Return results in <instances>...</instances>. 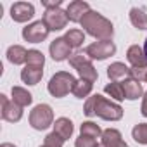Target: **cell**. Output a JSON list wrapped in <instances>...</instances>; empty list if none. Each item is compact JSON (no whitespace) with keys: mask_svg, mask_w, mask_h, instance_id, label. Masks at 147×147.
Masks as SVG:
<instances>
[{"mask_svg":"<svg viewBox=\"0 0 147 147\" xmlns=\"http://www.w3.org/2000/svg\"><path fill=\"white\" fill-rule=\"evenodd\" d=\"M85 114L90 116H99L102 119H109V121H118L123 116V109L121 106L107 100L106 97L95 94L92 97H88V100L85 102Z\"/></svg>","mask_w":147,"mask_h":147,"instance_id":"6da1fadb","label":"cell"},{"mask_svg":"<svg viewBox=\"0 0 147 147\" xmlns=\"http://www.w3.org/2000/svg\"><path fill=\"white\" fill-rule=\"evenodd\" d=\"M82 28L94 38H99L100 42L104 40H111L113 35H114V28H113V23L104 18L102 14L95 12V11H88L83 19L80 21Z\"/></svg>","mask_w":147,"mask_h":147,"instance_id":"7a4b0ae2","label":"cell"},{"mask_svg":"<svg viewBox=\"0 0 147 147\" xmlns=\"http://www.w3.org/2000/svg\"><path fill=\"white\" fill-rule=\"evenodd\" d=\"M75 83H76V80H75V76H73L71 73H67V71H59V73H55V75L50 78L47 88H49L50 95L61 99V97L67 95L69 92H73Z\"/></svg>","mask_w":147,"mask_h":147,"instance_id":"3957f363","label":"cell"},{"mask_svg":"<svg viewBox=\"0 0 147 147\" xmlns=\"http://www.w3.org/2000/svg\"><path fill=\"white\" fill-rule=\"evenodd\" d=\"M69 64L75 67L76 71H78V75L82 76V80H87V82H90V83H94L95 80H97V69L94 67V64H92V61L87 57V54H83V52H76V54H73L71 57H69Z\"/></svg>","mask_w":147,"mask_h":147,"instance_id":"277c9868","label":"cell"},{"mask_svg":"<svg viewBox=\"0 0 147 147\" xmlns=\"http://www.w3.org/2000/svg\"><path fill=\"white\" fill-rule=\"evenodd\" d=\"M54 123V113L49 104H38L30 113V125L35 130H45Z\"/></svg>","mask_w":147,"mask_h":147,"instance_id":"5b68a950","label":"cell"},{"mask_svg":"<svg viewBox=\"0 0 147 147\" xmlns=\"http://www.w3.org/2000/svg\"><path fill=\"white\" fill-rule=\"evenodd\" d=\"M116 52V45L111 40H104V42H94L85 49V54L88 59H97V61H104L109 55H114Z\"/></svg>","mask_w":147,"mask_h":147,"instance_id":"8992f818","label":"cell"},{"mask_svg":"<svg viewBox=\"0 0 147 147\" xmlns=\"http://www.w3.org/2000/svg\"><path fill=\"white\" fill-rule=\"evenodd\" d=\"M49 26L43 23V19H40L23 28V38L30 43H40L49 36Z\"/></svg>","mask_w":147,"mask_h":147,"instance_id":"52a82bcc","label":"cell"},{"mask_svg":"<svg viewBox=\"0 0 147 147\" xmlns=\"http://www.w3.org/2000/svg\"><path fill=\"white\" fill-rule=\"evenodd\" d=\"M67 16H66V11H62L61 7H54V9H45V14H43V23L49 26L50 31H59V30H64L66 24H67Z\"/></svg>","mask_w":147,"mask_h":147,"instance_id":"ba28073f","label":"cell"},{"mask_svg":"<svg viewBox=\"0 0 147 147\" xmlns=\"http://www.w3.org/2000/svg\"><path fill=\"white\" fill-rule=\"evenodd\" d=\"M35 16V5L30 2H16L11 7V18L16 23H26Z\"/></svg>","mask_w":147,"mask_h":147,"instance_id":"9c48e42d","label":"cell"},{"mask_svg":"<svg viewBox=\"0 0 147 147\" xmlns=\"http://www.w3.org/2000/svg\"><path fill=\"white\" fill-rule=\"evenodd\" d=\"M0 102H2V118L5 121H19L21 116H23V107H19L14 100H9L7 95H0Z\"/></svg>","mask_w":147,"mask_h":147,"instance_id":"30bf717a","label":"cell"},{"mask_svg":"<svg viewBox=\"0 0 147 147\" xmlns=\"http://www.w3.org/2000/svg\"><path fill=\"white\" fill-rule=\"evenodd\" d=\"M49 50H50V55H52L54 61H64V59H69L71 57V45L66 42L64 36L55 38L50 43Z\"/></svg>","mask_w":147,"mask_h":147,"instance_id":"8fae6325","label":"cell"},{"mask_svg":"<svg viewBox=\"0 0 147 147\" xmlns=\"http://www.w3.org/2000/svg\"><path fill=\"white\" fill-rule=\"evenodd\" d=\"M88 11H92V9H90V5L87 2H83V0H75V2H71L67 5L66 16H67V19L71 23H80Z\"/></svg>","mask_w":147,"mask_h":147,"instance_id":"7c38bea8","label":"cell"},{"mask_svg":"<svg viewBox=\"0 0 147 147\" xmlns=\"http://www.w3.org/2000/svg\"><path fill=\"white\" fill-rule=\"evenodd\" d=\"M102 142L97 147H128V144L123 140L121 133L114 128H107L102 131Z\"/></svg>","mask_w":147,"mask_h":147,"instance_id":"4fadbf2b","label":"cell"},{"mask_svg":"<svg viewBox=\"0 0 147 147\" xmlns=\"http://www.w3.org/2000/svg\"><path fill=\"white\" fill-rule=\"evenodd\" d=\"M43 76V67L42 66H33V64H26L24 69L21 71V80L26 85H36Z\"/></svg>","mask_w":147,"mask_h":147,"instance_id":"5bb4252c","label":"cell"},{"mask_svg":"<svg viewBox=\"0 0 147 147\" xmlns=\"http://www.w3.org/2000/svg\"><path fill=\"white\" fill-rule=\"evenodd\" d=\"M126 59L131 64V67H147V57L144 54V49L138 45H131L126 50Z\"/></svg>","mask_w":147,"mask_h":147,"instance_id":"9a60e30c","label":"cell"},{"mask_svg":"<svg viewBox=\"0 0 147 147\" xmlns=\"http://www.w3.org/2000/svg\"><path fill=\"white\" fill-rule=\"evenodd\" d=\"M131 69L128 66H125L123 62H113L107 67V76L111 78V82H119V80H126L130 78Z\"/></svg>","mask_w":147,"mask_h":147,"instance_id":"2e32d148","label":"cell"},{"mask_svg":"<svg viewBox=\"0 0 147 147\" xmlns=\"http://www.w3.org/2000/svg\"><path fill=\"white\" fill-rule=\"evenodd\" d=\"M123 90H125V99L128 100H135L142 95V85L138 82H135L133 78H126L123 80Z\"/></svg>","mask_w":147,"mask_h":147,"instance_id":"e0dca14e","label":"cell"},{"mask_svg":"<svg viewBox=\"0 0 147 147\" xmlns=\"http://www.w3.org/2000/svg\"><path fill=\"white\" fill-rule=\"evenodd\" d=\"M7 59L12 64H23L28 61V50L21 45H12L7 49Z\"/></svg>","mask_w":147,"mask_h":147,"instance_id":"ac0fdd59","label":"cell"},{"mask_svg":"<svg viewBox=\"0 0 147 147\" xmlns=\"http://www.w3.org/2000/svg\"><path fill=\"white\" fill-rule=\"evenodd\" d=\"M12 100L19 107H26L33 102V95L28 90H24L23 87H12Z\"/></svg>","mask_w":147,"mask_h":147,"instance_id":"d6986e66","label":"cell"},{"mask_svg":"<svg viewBox=\"0 0 147 147\" xmlns=\"http://www.w3.org/2000/svg\"><path fill=\"white\" fill-rule=\"evenodd\" d=\"M130 21L137 30H147V14L140 7H131L130 9Z\"/></svg>","mask_w":147,"mask_h":147,"instance_id":"ffe728a7","label":"cell"},{"mask_svg":"<svg viewBox=\"0 0 147 147\" xmlns=\"http://www.w3.org/2000/svg\"><path fill=\"white\" fill-rule=\"evenodd\" d=\"M54 131H55L57 135H61L64 140H67V138L73 135V123H71V119H67V118H59V119H55V123H54Z\"/></svg>","mask_w":147,"mask_h":147,"instance_id":"44dd1931","label":"cell"},{"mask_svg":"<svg viewBox=\"0 0 147 147\" xmlns=\"http://www.w3.org/2000/svg\"><path fill=\"white\" fill-rule=\"evenodd\" d=\"M64 38H66V42L71 45V49H78V47H82V43L85 42V33H83L82 30H78V28H73V30H69V31L64 35Z\"/></svg>","mask_w":147,"mask_h":147,"instance_id":"7402d4cb","label":"cell"},{"mask_svg":"<svg viewBox=\"0 0 147 147\" xmlns=\"http://www.w3.org/2000/svg\"><path fill=\"white\" fill-rule=\"evenodd\" d=\"M104 92L107 95H111V99H114V100H123L125 99V90H123V85L119 82H113V83L106 85Z\"/></svg>","mask_w":147,"mask_h":147,"instance_id":"603a6c76","label":"cell"},{"mask_svg":"<svg viewBox=\"0 0 147 147\" xmlns=\"http://www.w3.org/2000/svg\"><path fill=\"white\" fill-rule=\"evenodd\" d=\"M80 131H82V135L90 137V138H99V137H102V130L99 128V125H95V123H92V121H85V123L80 126Z\"/></svg>","mask_w":147,"mask_h":147,"instance_id":"cb8c5ba5","label":"cell"},{"mask_svg":"<svg viewBox=\"0 0 147 147\" xmlns=\"http://www.w3.org/2000/svg\"><path fill=\"white\" fill-rule=\"evenodd\" d=\"M90 92H92V83H90V82H87V80H82V78L75 83V87H73V94H75L78 99L87 97Z\"/></svg>","mask_w":147,"mask_h":147,"instance_id":"d4e9b609","label":"cell"},{"mask_svg":"<svg viewBox=\"0 0 147 147\" xmlns=\"http://www.w3.org/2000/svg\"><path fill=\"white\" fill-rule=\"evenodd\" d=\"M131 135L135 138V142L138 144H147V123H140L131 130Z\"/></svg>","mask_w":147,"mask_h":147,"instance_id":"484cf974","label":"cell"},{"mask_svg":"<svg viewBox=\"0 0 147 147\" xmlns=\"http://www.w3.org/2000/svg\"><path fill=\"white\" fill-rule=\"evenodd\" d=\"M26 64H33V66H42L43 67V64H45V57H43V54L40 52V50H28V61H26Z\"/></svg>","mask_w":147,"mask_h":147,"instance_id":"4316f807","label":"cell"},{"mask_svg":"<svg viewBox=\"0 0 147 147\" xmlns=\"http://www.w3.org/2000/svg\"><path fill=\"white\" fill-rule=\"evenodd\" d=\"M66 140L61 137V135H57L55 131H52V133H49L47 137H45V145H49V147H62V144H64Z\"/></svg>","mask_w":147,"mask_h":147,"instance_id":"83f0119b","label":"cell"},{"mask_svg":"<svg viewBox=\"0 0 147 147\" xmlns=\"http://www.w3.org/2000/svg\"><path fill=\"white\" fill-rule=\"evenodd\" d=\"M97 140L95 138H90V137H85V135H80L75 142V147H97Z\"/></svg>","mask_w":147,"mask_h":147,"instance_id":"f1b7e54d","label":"cell"},{"mask_svg":"<svg viewBox=\"0 0 147 147\" xmlns=\"http://www.w3.org/2000/svg\"><path fill=\"white\" fill-rule=\"evenodd\" d=\"M62 0H42V5L45 9H54V7H61Z\"/></svg>","mask_w":147,"mask_h":147,"instance_id":"f546056e","label":"cell"},{"mask_svg":"<svg viewBox=\"0 0 147 147\" xmlns=\"http://www.w3.org/2000/svg\"><path fill=\"white\" fill-rule=\"evenodd\" d=\"M142 114L147 118V92L144 94V100H142Z\"/></svg>","mask_w":147,"mask_h":147,"instance_id":"4dcf8cb0","label":"cell"},{"mask_svg":"<svg viewBox=\"0 0 147 147\" xmlns=\"http://www.w3.org/2000/svg\"><path fill=\"white\" fill-rule=\"evenodd\" d=\"M144 54H145V57H147V38H145V43H144Z\"/></svg>","mask_w":147,"mask_h":147,"instance_id":"1f68e13d","label":"cell"},{"mask_svg":"<svg viewBox=\"0 0 147 147\" xmlns=\"http://www.w3.org/2000/svg\"><path fill=\"white\" fill-rule=\"evenodd\" d=\"M0 147H16V145H12V144H7V142H5V144H2Z\"/></svg>","mask_w":147,"mask_h":147,"instance_id":"d6a6232c","label":"cell"},{"mask_svg":"<svg viewBox=\"0 0 147 147\" xmlns=\"http://www.w3.org/2000/svg\"><path fill=\"white\" fill-rule=\"evenodd\" d=\"M40 147H49V145H45V144H43V145H40Z\"/></svg>","mask_w":147,"mask_h":147,"instance_id":"836d02e7","label":"cell"},{"mask_svg":"<svg viewBox=\"0 0 147 147\" xmlns=\"http://www.w3.org/2000/svg\"><path fill=\"white\" fill-rule=\"evenodd\" d=\"M145 82H147V75H145Z\"/></svg>","mask_w":147,"mask_h":147,"instance_id":"e575fe53","label":"cell"}]
</instances>
